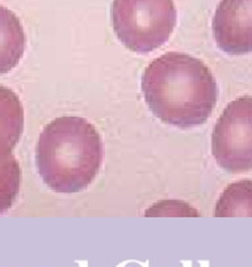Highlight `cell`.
I'll return each mask as SVG.
<instances>
[{"label": "cell", "mask_w": 252, "mask_h": 267, "mask_svg": "<svg viewBox=\"0 0 252 267\" xmlns=\"http://www.w3.org/2000/svg\"><path fill=\"white\" fill-rule=\"evenodd\" d=\"M146 104L155 117L180 129L208 121L216 107V79L200 59L167 53L154 59L142 76Z\"/></svg>", "instance_id": "6da1fadb"}, {"label": "cell", "mask_w": 252, "mask_h": 267, "mask_svg": "<svg viewBox=\"0 0 252 267\" xmlns=\"http://www.w3.org/2000/svg\"><path fill=\"white\" fill-rule=\"evenodd\" d=\"M217 217L252 216V181L242 180L228 185L216 204Z\"/></svg>", "instance_id": "ba28073f"}, {"label": "cell", "mask_w": 252, "mask_h": 267, "mask_svg": "<svg viewBox=\"0 0 252 267\" xmlns=\"http://www.w3.org/2000/svg\"><path fill=\"white\" fill-rule=\"evenodd\" d=\"M213 33L218 49L226 54L252 53V0H220Z\"/></svg>", "instance_id": "5b68a950"}, {"label": "cell", "mask_w": 252, "mask_h": 267, "mask_svg": "<svg viewBox=\"0 0 252 267\" xmlns=\"http://www.w3.org/2000/svg\"><path fill=\"white\" fill-rule=\"evenodd\" d=\"M212 152L226 172L252 169V96L236 98L218 118L212 135Z\"/></svg>", "instance_id": "277c9868"}, {"label": "cell", "mask_w": 252, "mask_h": 267, "mask_svg": "<svg viewBox=\"0 0 252 267\" xmlns=\"http://www.w3.org/2000/svg\"><path fill=\"white\" fill-rule=\"evenodd\" d=\"M25 50V34L17 16L0 5V75L13 70Z\"/></svg>", "instance_id": "8992f818"}, {"label": "cell", "mask_w": 252, "mask_h": 267, "mask_svg": "<svg viewBox=\"0 0 252 267\" xmlns=\"http://www.w3.org/2000/svg\"><path fill=\"white\" fill-rule=\"evenodd\" d=\"M21 185V169L13 155L0 156V214L13 206Z\"/></svg>", "instance_id": "9c48e42d"}, {"label": "cell", "mask_w": 252, "mask_h": 267, "mask_svg": "<svg viewBox=\"0 0 252 267\" xmlns=\"http://www.w3.org/2000/svg\"><path fill=\"white\" fill-rule=\"evenodd\" d=\"M24 126V110L19 96L0 85V156L11 155L19 143Z\"/></svg>", "instance_id": "52a82bcc"}, {"label": "cell", "mask_w": 252, "mask_h": 267, "mask_svg": "<svg viewBox=\"0 0 252 267\" xmlns=\"http://www.w3.org/2000/svg\"><path fill=\"white\" fill-rule=\"evenodd\" d=\"M110 13L120 42L139 54L163 46L176 27L173 0H113Z\"/></svg>", "instance_id": "3957f363"}, {"label": "cell", "mask_w": 252, "mask_h": 267, "mask_svg": "<svg viewBox=\"0 0 252 267\" xmlns=\"http://www.w3.org/2000/svg\"><path fill=\"white\" fill-rule=\"evenodd\" d=\"M146 215H173V216H197L198 212L192 210L185 203L176 202V200H169V202H160L151 207L150 211L146 212Z\"/></svg>", "instance_id": "30bf717a"}, {"label": "cell", "mask_w": 252, "mask_h": 267, "mask_svg": "<svg viewBox=\"0 0 252 267\" xmlns=\"http://www.w3.org/2000/svg\"><path fill=\"white\" fill-rule=\"evenodd\" d=\"M35 161L39 176L51 190L63 194L82 191L101 166V137L84 118H57L39 135Z\"/></svg>", "instance_id": "7a4b0ae2"}]
</instances>
